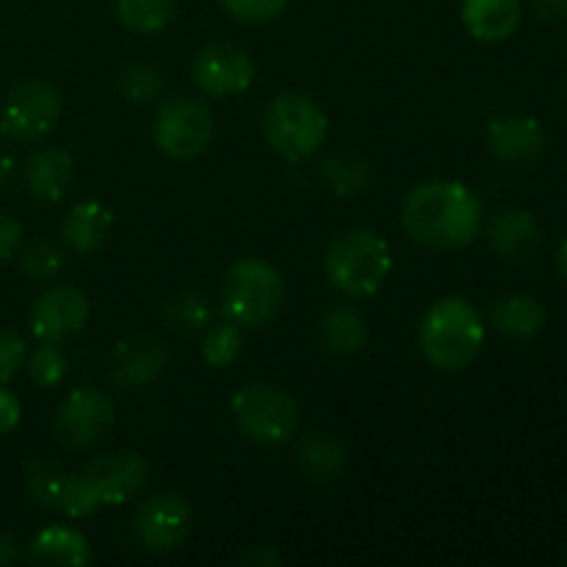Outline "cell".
<instances>
[{"label": "cell", "mask_w": 567, "mask_h": 567, "mask_svg": "<svg viewBox=\"0 0 567 567\" xmlns=\"http://www.w3.org/2000/svg\"><path fill=\"white\" fill-rule=\"evenodd\" d=\"M402 225L424 247L463 249L482 233V203L465 183L426 181L404 197Z\"/></svg>", "instance_id": "6da1fadb"}, {"label": "cell", "mask_w": 567, "mask_h": 567, "mask_svg": "<svg viewBox=\"0 0 567 567\" xmlns=\"http://www.w3.org/2000/svg\"><path fill=\"white\" fill-rule=\"evenodd\" d=\"M419 343L424 358L441 371H460L485 343L482 316L468 299L443 297L421 319Z\"/></svg>", "instance_id": "7a4b0ae2"}, {"label": "cell", "mask_w": 567, "mask_h": 567, "mask_svg": "<svg viewBox=\"0 0 567 567\" xmlns=\"http://www.w3.org/2000/svg\"><path fill=\"white\" fill-rule=\"evenodd\" d=\"M393 269L385 238L369 227L341 233L324 255V271L332 288L349 299L374 297Z\"/></svg>", "instance_id": "3957f363"}, {"label": "cell", "mask_w": 567, "mask_h": 567, "mask_svg": "<svg viewBox=\"0 0 567 567\" xmlns=\"http://www.w3.org/2000/svg\"><path fill=\"white\" fill-rule=\"evenodd\" d=\"M219 302L225 319L236 321L241 330H252L277 319L286 302V282L266 260L244 258L227 269Z\"/></svg>", "instance_id": "277c9868"}, {"label": "cell", "mask_w": 567, "mask_h": 567, "mask_svg": "<svg viewBox=\"0 0 567 567\" xmlns=\"http://www.w3.org/2000/svg\"><path fill=\"white\" fill-rule=\"evenodd\" d=\"M330 120L313 97L302 92H282L264 114V136L269 147L286 161H305L321 150Z\"/></svg>", "instance_id": "5b68a950"}, {"label": "cell", "mask_w": 567, "mask_h": 567, "mask_svg": "<svg viewBox=\"0 0 567 567\" xmlns=\"http://www.w3.org/2000/svg\"><path fill=\"white\" fill-rule=\"evenodd\" d=\"M230 408L238 430L260 446H280L299 430L297 399L269 382L244 385L241 391L233 393Z\"/></svg>", "instance_id": "8992f818"}, {"label": "cell", "mask_w": 567, "mask_h": 567, "mask_svg": "<svg viewBox=\"0 0 567 567\" xmlns=\"http://www.w3.org/2000/svg\"><path fill=\"white\" fill-rule=\"evenodd\" d=\"M214 114L208 105L188 94H177L161 105L153 125V138L164 155L175 161L197 158L214 138Z\"/></svg>", "instance_id": "52a82bcc"}, {"label": "cell", "mask_w": 567, "mask_h": 567, "mask_svg": "<svg viewBox=\"0 0 567 567\" xmlns=\"http://www.w3.org/2000/svg\"><path fill=\"white\" fill-rule=\"evenodd\" d=\"M61 116V94L48 81H25L6 97L0 111V133L14 142H37L48 136Z\"/></svg>", "instance_id": "ba28073f"}, {"label": "cell", "mask_w": 567, "mask_h": 567, "mask_svg": "<svg viewBox=\"0 0 567 567\" xmlns=\"http://www.w3.org/2000/svg\"><path fill=\"white\" fill-rule=\"evenodd\" d=\"M114 402L97 388H75L53 415V435L66 449H89L114 426Z\"/></svg>", "instance_id": "9c48e42d"}, {"label": "cell", "mask_w": 567, "mask_h": 567, "mask_svg": "<svg viewBox=\"0 0 567 567\" xmlns=\"http://www.w3.org/2000/svg\"><path fill=\"white\" fill-rule=\"evenodd\" d=\"M25 491L33 504L44 509H55L70 518H89L100 509L97 498L89 491L81 474H66L53 463L33 460L25 468Z\"/></svg>", "instance_id": "30bf717a"}, {"label": "cell", "mask_w": 567, "mask_h": 567, "mask_svg": "<svg viewBox=\"0 0 567 567\" xmlns=\"http://www.w3.org/2000/svg\"><path fill=\"white\" fill-rule=\"evenodd\" d=\"M192 78L208 97H233L252 86L255 61L233 42H214L192 61Z\"/></svg>", "instance_id": "8fae6325"}, {"label": "cell", "mask_w": 567, "mask_h": 567, "mask_svg": "<svg viewBox=\"0 0 567 567\" xmlns=\"http://www.w3.org/2000/svg\"><path fill=\"white\" fill-rule=\"evenodd\" d=\"M192 532V507L181 493H155L136 513V537L147 551L169 554Z\"/></svg>", "instance_id": "7c38bea8"}, {"label": "cell", "mask_w": 567, "mask_h": 567, "mask_svg": "<svg viewBox=\"0 0 567 567\" xmlns=\"http://www.w3.org/2000/svg\"><path fill=\"white\" fill-rule=\"evenodd\" d=\"M89 299L75 286H53L33 302L31 332L42 343H61L89 324Z\"/></svg>", "instance_id": "4fadbf2b"}, {"label": "cell", "mask_w": 567, "mask_h": 567, "mask_svg": "<svg viewBox=\"0 0 567 567\" xmlns=\"http://www.w3.org/2000/svg\"><path fill=\"white\" fill-rule=\"evenodd\" d=\"M83 482L100 507H120L147 482V463L136 452H109L83 468Z\"/></svg>", "instance_id": "5bb4252c"}, {"label": "cell", "mask_w": 567, "mask_h": 567, "mask_svg": "<svg viewBox=\"0 0 567 567\" xmlns=\"http://www.w3.org/2000/svg\"><path fill=\"white\" fill-rule=\"evenodd\" d=\"M169 363V347L155 336H133L114 347L109 358V380L120 391H136L158 380Z\"/></svg>", "instance_id": "9a60e30c"}, {"label": "cell", "mask_w": 567, "mask_h": 567, "mask_svg": "<svg viewBox=\"0 0 567 567\" xmlns=\"http://www.w3.org/2000/svg\"><path fill=\"white\" fill-rule=\"evenodd\" d=\"M485 142L502 164L532 166L546 155L548 138L535 116L507 114L487 122Z\"/></svg>", "instance_id": "2e32d148"}, {"label": "cell", "mask_w": 567, "mask_h": 567, "mask_svg": "<svg viewBox=\"0 0 567 567\" xmlns=\"http://www.w3.org/2000/svg\"><path fill=\"white\" fill-rule=\"evenodd\" d=\"M487 244L493 252L509 264H526L537 255L543 244V230L535 216L524 208L498 214L487 227Z\"/></svg>", "instance_id": "e0dca14e"}, {"label": "cell", "mask_w": 567, "mask_h": 567, "mask_svg": "<svg viewBox=\"0 0 567 567\" xmlns=\"http://www.w3.org/2000/svg\"><path fill=\"white\" fill-rule=\"evenodd\" d=\"M463 25L476 42L496 44L513 37L524 20L520 0H463Z\"/></svg>", "instance_id": "ac0fdd59"}, {"label": "cell", "mask_w": 567, "mask_h": 567, "mask_svg": "<svg viewBox=\"0 0 567 567\" xmlns=\"http://www.w3.org/2000/svg\"><path fill=\"white\" fill-rule=\"evenodd\" d=\"M75 177V164L61 147L37 150L25 161V186L39 203H61Z\"/></svg>", "instance_id": "d6986e66"}, {"label": "cell", "mask_w": 567, "mask_h": 567, "mask_svg": "<svg viewBox=\"0 0 567 567\" xmlns=\"http://www.w3.org/2000/svg\"><path fill=\"white\" fill-rule=\"evenodd\" d=\"M347 443L330 432H308L297 443V463L305 476L319 485H330L347 468Z\"/></svg>", "instance_id": "ffe728a7"}, {"label": "cell", "mask_w": 567, "mask_h": 567, "mask_svg": "<svg viewBox=\"0 0 567 567\" xmlns=\"http://www.w3.org/2000/svg\"><path fill=\"white\" fill-rule=\"evenodd\" d=\"M491 321L502 336L513 341H529L546 327V308L529 293H507L491 308Z\"/></svg>", "instance_id": "44dd1931"}, {"label": "cell", "mask_w": 567, "mask_h": 567, "mask_svg": "<svg viewBox=\"0 0 567 567\" xmlns=\"http://www.w3.org/2000/svg\"><path fill=\"white\" fill-rule=\"evenodd\" d=\"M111 221H114V216H111V210L103 203H97V199H83V203H78L66 214L64 227H61V238H64L66 247H72L81 255L97 252L105 244V238H109Z\"/></svg>", "instance_id": "7402d4cb"}, {"label": "cell", "mask_w": 567, "mask_h": 567, "mask_svg": "<svg viewBox=\"0 0 567 567\" xmlns=\"http://www.w3.org/2000/svg\"><path fill=\"white\" fill-rule=\"evenodd\" d=\"M28 559L37 565H89L92 546L72 526H48L28 546Z\"/></svg>", "instance_id": "603a6c76"}, {"label": "cell", "mask_w": 567, "mask_h": 567, "mask_svg": "<svg viewBox=\"0 0 567 567\" xmlns=\"http://www.w3.org/2000/svg\"><path fill=\"white\" fill-rule=\"evenodd\" d=\"M321 343L332 354H358L369 343V327L352 305H332L319 324Z\"/></svg>", "instance_id": "cb8c5ba5"}, {"label": "cell", "mask_w": 567, "mask_h": 567, "mask_svg": "<svg viewBox=\"0 0 567 567\" xmlns=\"http://www.w3.org/2000/svg\"><path fill=\"white\" fill-rule=\"evenodd\" d=\"M164 321L169 330L181 336H197L205 332L214 321V305L199 291H181L164 305Z\"/></svg>", "instance_id": "d4e9b609"}, {"label": "cell", "mask_w": 567, "mask_h": 567, "mask_svg": "<svg viewBox=\"0 0 567 567\" xmlns=\"http://www.w3.org/2000/svg\"><path fill=\"white\" fill-rule=\"evenodd\" d=\"M177 0H116V17L133 33H158L175 20Z\"/></svg>", "instance_id": "484cf974"}, {"label": "cell", "mask_w": 567, "mask_h": 567, "mask_svg": "<svg viewBox=\"0 0 567 567\" xmlns=\"http://www.w3.org/2000/svg\"><path fill=\"white\" fill-rule=\"evenodd\" d=\"M199 349H203V360L210 369H227L241 358L244 330L230 319H225L221 324H210Z\"/></svg>", "instance_id": "4316f807"}, {"label": "cell", "mask_w": 567, "mask_h": 567, "mask_svg": "<svg viewBox=\"0 0 567 567\" xmlns=\"http://www.w3.org/2000/svg\"><path fill=\"white\" fill-rule=\"evenodd\" d=\"M17 252H20L22 271L33 277V280H53V277L61 275L66 264L64 249L55 241H50V238H31Z\"/></svg>", "instance_id": "83f0119b"}, {"label": "cell", "mask_w": 567, "mask_h": 567, "mask_svg": "<svg viewBox=\"0 0 567 567\" xmlns=\"http://www.w3.org/2000/svg\"><path fill=\"white\" fill-rule=\"evenodd\" d=\"M324 181L341 197H354V194L369 188L371 166L363 158H358V155H332L324 164Z\"/></svg>", "instance_id": "f1b7e54d"}, {"label": "cell", "mask_w": 567, "mask_h": 567, "mask_svg": "<svg viewBox=\"0 0 567 567\" xmlns=\"http://www.w3.org/2000/svg\"><path fill=\"white\" fill-rule=\"evenodd\" d=\"M161 89H164V78L150 64H133L120 75V92L133 103H150L158 97Z\"/></svg>", "instance_id": "f546056e"}, {"label": "cell", "mask_w": 567, "mask_h": 567, "mask_svg": "<svg viewBox=\"0 0 567 567\" xmlns=\"http://www.w3.org/2000/svg\"><path fill=\"white\" fill-rule=\"evenodd\" d=\"M28 371H31V380L42 388L59 385L66 377V354L61 352L59 343H44L28 360Z\"/></svg>", "instance_id": "4dcf8cb0"}, {"label": "cell", "mask_w": 567, "mask_h": 567, "mask_svg": "<svg viewBox=\"0 0 567 567\" xmlns=\"http://www.w3.org/2000/svg\"><path fill=\"white\" fill-rule=\"evenodd\" d=\"M221 3L241 22H271L282 14L288 0H221Z\"/></svg>", "instance_id": "1f68e13d"}, {"label": "cell", "mask_w": 567, "mask_h": 567, "mask_svg": "<svg viewBox=\"0 0 567 567\" xmlns=\"http://www.w3.org/2000/svg\"><path fill=\"white\" fill-rule=\"evenodd\" d=\"M25 341L17 332L0 330V382L14 380L22 365H25Z\"/></svg>", "instance_id": "d6a6232c"}, {"label": "cell", "mask_w": 567, "mask_h": 567, "mask_svg": "<svg viewBox=\"0 0 567 567\" xmlns=\"http://www.w3.org/2000/svg\"><path fill=\"white\" fill-rule=\"evenodd\" d=\"M20 241H22L20 221L11 219L9 214L0 210V260H9L11 255L20 249Z\"/></svg>", "instance_id": "836d02e7"}, {"label": "cell", "mask_w": 567, "mask_h": 567, "mask_svg": "<svg viewBox=\"0 0 567 567\" xmlns=\"http://www.w3.org/2000/svg\"><path fill=\"white\" fill-rule=\"evenodd\" d=\"M20 402L11 391L0 388V437L9 435L17 424H20Z\"/></svg>", "instance_id": "e575fe53"}, {"label": "cell", "mask_w": 567, "mask_h": 567, "mask_svg": "<svg viewBox=\"0 0 567 567\" xmlns=\"http://www.w3.org/2000/svg\"><path fill=\"white\" fill-rule=\"evenodd\" d=\"M535 11L548 22L567 20V0H532Z\"/></svg>", "instance_id": "d590c367"}, {"label": "cell", "mask_w": 567, "mask_h": 567, "mask_svg": "<svg viewBox=\"0 0 567 567\" xmlns=\"http://www.w3.org/2000/svg\"><path fill=\"white\" fill-rule=\"evenodd\" d=\"M17 554H20V543H17V537L9 535V532H0V565L14 563Z\"/></svg>", "instance_id": "8d00e7d4"}, {"label": "cell", "mask_w": 567, "mask_h": 567, "mask_svg": "<svg viewBox=\"0 0 567 567\" xmlns=\"http://www.w3.org/2000/svg\"><path fill=\"white\" fill-rule=\"evenodd\" d=\"M241 563H249V565H277V563H280V554L271 551V548H264V551H260V548H255V551L244 554Z\"/></svg>", "instance_id": "74e56055"}, {"label": "cell", "mask_w": 567, "mask_h": 567, "mask_svg": "<svg viewBox=\"0 0 567 567\" xmlns=\"http://www.w3.org/2000/svg\"><path fill=\"white\" fill-rule=\"evenodd\" d=\"M11 177H14V161H11V155L0 147V188L9 186Z\"/></svg>", "instance_id": "f35d334b"}, {"label": "cell", "mask_w": 567, "mask_h": 567, "mask_svg": "<svg viewBox=\"0 0 567 567\" xmlns=\"http://www.w3.org/2000/svg\"><path fill=\"white\" fill-rule=\"evenodd\" d=\"M557 269H559V275H563L567 280V238H565L563 247H559V252H557Z\"/></svg>", "instance_id": "ab89813d"}]
</instances>
